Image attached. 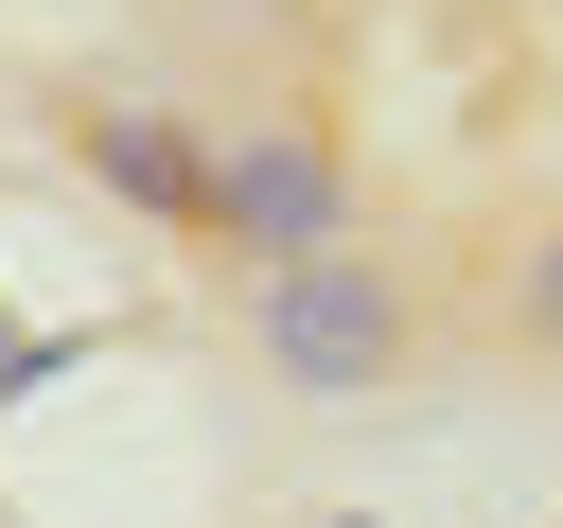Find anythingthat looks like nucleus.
Instances as JSON below:
<instances>
[{
	"mask_svg": "<svg viewBox=\"0 0 563 528\" xmlns=\"http://www.w3.org/2000/svg\"><path fill=\"white\" fill-rule=\"evenodd\" d=\"M53 141L88 158V194H106V211H141V229L211 246V123H194L176 88H53Z\"/></svg>",
	"mask_w": 563,
	"mask_h": 528,
	"instance_id": "nucleus-3",
	"label": "nucleus"
},
{
	"mask_svg": "<svg viewBox=\"0 0 563 528\" xmlns=\"http://www.w3.org/2000/svg\"><path fill=\"white\" fill-rule=\"evenodd\" d=\"M246 299V352H264V387H299V405H387L405 370H422V282L352 229V246H317V264H264V282H229Z\"/></svg>",
	"mask_w": 563,
	"mask_h": 528,
	"instance_id": "nucleus-1",
	"label": "nucleus"
},
{
	"mask_svg": "<svg viewBox=\"0 0 563 528\" xmlns=\"http://www.w3.org/2000/svg\"><path fill=\"white\" fill-rule=\"evenodd\" d=\"M317 246H352V141L317 106L211 123V264L264 282V264H317Z\"/></svg>",
	"mask_w": 563,
	"mask_h": 528,
	"instance_id": "nucleus-2",
	"label": "nucleus"
},
{
	"mask_svg": "<svg viewBox=\"0 0 563 528\" xmlns=\"http://www.w3.org/2000/svg\"><path fill=\"white\" fill-rule=\"evenodd\" d=\"M493 334L563 370V229H545V246H510V299H493Z\"/></svg>",
	"mask_w": 563,
	"mask_h": 528,
	"instance_id": "nucleus-4",
	"label": "nucleus"
}]
</instances>
